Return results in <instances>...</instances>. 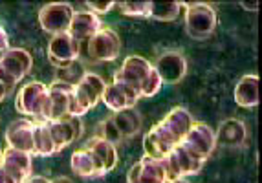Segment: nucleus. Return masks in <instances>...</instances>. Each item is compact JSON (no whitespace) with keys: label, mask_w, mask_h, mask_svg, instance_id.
Returning <instances> with one entry per match:
<instances>
[{"label":"nucleus","mask_w":262,"mask_h":183,"mask_svg":"<svg viewBox=\"0 0 262 183\" xmlns=\"http://www.w3.org/2000/svg\"><path fill=\"white\" fill-rule=\"evenodd\" d=\"M105 79L99 77L97 74H92V72H86V75L74 86L70 103H68V116L81 118L92 108H96L97 103L105 96Z\"/></svg>","instance_id":"obj_1"},{"label":"nucleus","mask_w":262,"mask_h":183,"mask_svg":"<svg viewBox=\"0 0 262 183\" xmlns=\"http://www.w3.org/2000/svg\"><path fill=\"white\" fill-rule=\"evenodd\" d=\"M185 6V31L194 40H206L216 30V11L207 2H192Z\"/></svg>","instance_id":"obj_2"},{"label":"nucleus","mask_w":262,"mask_h":183,"mask_svg":"<svg viewBox=\"0 0 262 183\" xmlns=\"http://www.w3.org/2000/svg\"><path fill=\"white\" fill-rule=\"evenodd\" d=\"M31 66H33V59L26 50L8 48L0 55V83L8 90L13 88L30 74Z\"/></svg>","instance_id":"obj_3"},{"label":"nucleus","mask_w":262,"mask_h":183,"mask_svg":"<svg viewBox=\"0 0 262 183\" xmlns=\"http://www.w3.org/2000/svg\"><path fill=\"white\" fill-rule=\"evenodd\" d=\"M74 15L75 11L72 4H68V2H52L39 11V24L46 33L59 35V33H66L70 30Z\"/></svg>","instance_id":"obj_4"},{"label":"nucleus","mask_w":262,"mask_h":183,"mask_svg":"<svg viewBox=\"0 0 262 183\" xmlns=\"http://www.w3.org/2000/svg\"><path fill=\"white\" fill-rule=\"evenodd\" d=\"M121 42L119 35L112 28H101L96 35L86 42L88 59L94 62H110L119 55Z\"/></svg>","instance_id":"obj_5"},{"label":"nucleus","mask_w":262,"mask_h":183,"mask_svg":"<svg viewBox=\"0 0 262 183\" xmlns=\"http://www.w3.org/2000/svg\"><path fill=\"white\" fill-rule=\"evenodd\" d=\"M204 163H206V159L194 156L187 147H184V145L180 143L165 159L167 172H169V181L170 179L187 178V176L198 174L204 169Z\"/></svg>","instance_id":"obj_6"},{"label":"nucleus","mask_w":262,"mask_h":183,"mask_svg":"<svg viewBox=\"0 0 262 183\" xmlns=\"http://www.w3.org/2000/svg\"><path fill=\"white\" fill-rule=\"evenodd\" d=\"M46 99H48V86L39 83V81H33V83L24 84L18 90L15 108L20 113H24V116H28V118L40 119Z\"/></svg>","instance_id":"obj_7"},{"label":"nucleus","mask_w":262,"mask_h":183,"mask_svg":"<svg viewBox=\"0 0 262 183\" xmlns=\"http://www.w3.org/2000/svg\"><path fill=\"white\" fill-rule=\"evenodd\" d=\"M180 145V141L174 138V134L163 125L162 121L156 123L143 140L145 156L154 157V159H167L172 150Z\"/></svg>","instance_id":"obj_8"},{"label":"nucleus","mask_w":262,"mask_h":183,"mask_svg":"<svg viewBox=\"0 0 262 183\" xmlns=\"http://www.w3.org/2000/svg\"><path fill=\"white\" fill-rule=\"evenodd\" d=\"M72 92H74L72 84L53 81L48 86V99H46V105H44L42 116L39 121H57V119L66 118Z\"/></svg>","instance_id":"obj_9"},{"label":"nucleus","mask_w":262,"mask_h":183,"mask_svg":"<svg viewBox=\"0 0 262 183\" xmlns=\"http://www.w3.org/2000/svg\"><path fill=\"white\" fill-rule=\"evenodd\" d=\"M128 183H169L165 159H154L143 156L138 163L132 165L127 174Z\"/></svg>","instance_id":"obj_10"},{"label":"nucleus","mask_w":262,"mask_h":183,"mask_svg":"<svg viewBox=\"0 0 262 183\" xmlns=\"http://www.w3.org/2000/svg\"><path fill=\"white\" fill-rule=\"evenodd\" d=\"M152 68H154V64L150 61H147L145 57L128 55L127 59L123 61L121 68L114 74V81L127 83L128 86H132L134 90H138V94H140L141 84H143L145 79L149 77V74L152 72Z\"/></svg>","instance_id":"obj_11"},{"label":"nucleus","mask_w":262,"mask_h":183,"mask_svg":"<svg viewBox=\"0 0 262 183\" xmlns=\"http://www.w3.org/2000/svg\"><path fill=\"white\" fill-rule=\"evenodd\" d=\"M184 147H187L194 156L202 157V159H206L214 152V148H216V132L206 125V123H200L196 121L194 123V127L191 128V132L187 134L184 141H182Z\"/></svg>","instance_id":"obj_12"},{"label":"nucleus","mask_w":262,"mask_h":183,"mask_svg":"<svg viewBox=\"0 0 262 183\" xmlns=\"http://www.w3.org/2000/svg\"><path fill=\"white\" fill-rule=\"evenodd\" d=\"M79 53H81V42H77L68 31L53 35L48 42V59L55 68L77 61Z\"/></svg>","instance_id":"obj_13"},{"label":"nucleus","mask_w":262,"mask_h":183,"mask_svg":"<svg viewBox=\"0 0 262 183\" xmlns=\"http://www.w3.org/2000/svg\"><path fill=\"white\" fill-rule=\"evenodd\" d=\"M154 68L158 70L160 77L163 79V83L176 84L187 75V59L176 50H169V52L158 57L156 62H154Z\"/></svg>","instance_id":"obj_14"},{"label":"nucleus","mask_w":262,"mask_h":183,"mask_svg":"<svg viewBox=\"0 0 262 183\" xmlns=\"http://www.w3.org/2000/svg\"><path fill=\"white\" fill-rule=\"evenodd\" d=\"M33 132H35V121L17 119L6 130V145H8V148L22 150V152H28L33 156V152H35Z\"/></svg>","instance_id":"obj_15"},{"label":"nucleus","mask_w":262,"mask_h":183,"mask_svg":"<svg viewBox=\"0 0 262 183\" xmlns=\"http://www.w3.org/2000/svg\"><path fill=\"white\" fill-rule=\"evenodd\" d=\"M138 99H140L138 90L121 81H112L110 84H106L105 96H103V103L112 110V113L119 110L134 108Z\"/></svg>","instance_id":"obj_16"},{"label":"nucleus","mask_w":262,"mask_h":183,"mask_svg":"<svg viewBox=\"0 0 262 183\" xmlns=\"http://www.w3.org/2000/svg\"><path fill=\"white\" fill-rule=\"evenodd\" d=\"M0 165L17 183H26L31 178V154L28 152L6 147Z\"/></svg>","instance_id":"obj_17"},{"label":"nucleus","mask_w":262,"mask_h":183,"mask_svg":"<svg viewBox=\"0 0 262 183\" xmlns=\"http://www.w3.org/2000/svg\"><path fill=\"white\" fill-rule=\"evenodd\" d=\"M84 148L94 156L101 174H106L112 169H116V165H118V147L114 143L106 141L101 135H94L92 140H88Z\"/></svg>","instance_id":"obj_18"},{"label":"nucleus","mask_w":262,"mask_h":183,"mask_svg":"<svg viewBox=\"0 0 262 183\" xmlns=\"http://www.w3.org/2000/svg\"><path fill=\"white\" fill-rule=\"evenodd\" d=\"M46 123H48L50 132H52V138L55 141V147L59 152H61L62 148L68 147L70 143H74L79 135H81V132H83L79 118H72V116H66V118L57 119V121H46Z\"/></svg>","instance_id":"obj_19"},{"label":"nucleus","mask_w":262,"mask_h":183,"mask_svg":"<svg viewBox=\"0 0 262 183\" xmlns=\"http://www.w3.org/2000/svg\"><path fill=\"white\" fill-rule=\"evenodd\" d=\"M216 143L227 148H241L248 143V127L241 119L229 118L220 123L216 132Z\"/></svg>","instance_id":"obj_20"},{"label":"nucleus","mask_w":262,"mask_h":183,"mask_svg":"<svg viewBox=\"0 0 262 183\" xmlns=\"http://www.w3.org/2000/svg\"><path fill=\"white\" fill-rule=\"evenodd\" d=\"M101 20L96 13L92 11H77L72 18V24H70V33L77 42H83V40H90L94 35H96L97 31L101 30Z\"/></svg>","instance_id":"obj_21"},{"label":"nucleus","mask_w":262,"mask_h":183,"mask_svg":"<svg viewBox=\"0 0 262 183\" xmlns=\"http://www.w3.org/2000/svg\"><path fill=\"white\" fill-rule=\"evenodd\" d=\"M162 123L169 128L172 134H174L176 140L182 143V141L187 138V134L191 132V128L194 127V119H192L191 112L185 110L184 106H174L167 112V116L162 119Z\"/></svg>","instance_id":"obj_22"},{"label":"nucleus","mask_w":262,"mask_h":183,"mask_svg":"<svg viewBox=\"0 0 262 183\" xmlns=\"http://www.w3.org/2000/svg\"><path fill=\"white\" fill-rule=\"evenodd\" d=\"M233 99L242 108H255L258 105V75L248 74L236 83Z\"/></svg>","instance_id":"obj_23"},{"label":"nucleus","mask_w":262,"mask_h":183,"mask_svg":"<svg viewBox=\"0 0 262 183\" xmlns=\"http://www.w3.org/2000/svg\"><path fill=\"white\" fill-rule=\"evenodd\" d=\"M112 121L116 123L118 130L121 132L123 140H128V138H134V135L140 134L141 125H143V119H141V113L136 108H127V110H119V112H114Z\"/></svg>","instance_id":"obj_24"},{"label":"nucleus","mask_w":262,"mask_h":183,"mask_svg":"<svg viewBox=\"0 0 262 183\" xmlns=\"http://www.w3.org/2000/svg\"><path fill=\"white\" fill-rule=\"evenodd\" d=\"M70 167L75 174L81 176V178H101V170L97 167L96 159L86 148H81V150H75L72 154L70 159Z\"/></svg>","instance_id":"obj_25"},{"label":"nucleus","mask_w":262,"mask_h":183,"mask_svg":"<svg viewBox=\"0 0 262 183\" xmlns=\"http://www.w3.org/2000/svg\"><path fill=\"white\" fill-rule=\"evenodd\" d=\"M33 141H35V152H33V156H53V154H59L46 121H35Z\"/></svg>","instance_id":"obj_26"},{"label":"nucleus","mask_w":262,"mask_h":183,"mask_svg":"<svg viewBox=\"0 0 262 183\" xmlns=\"http://www.w3.org/2000/svg\"><path fill=\"white\" fill-rule=\"evenodd\" d=\"M182 2H152V9H150V18L160 22H172L180 17L182 11Z\"/></svg>","instance_id":"obj_27"},{"label":"nucleus","mask_w":262,"mask_h":183,"mask_svg":"<svg viewBox=\"0 0 262 183\" xmlns=\"http://www.w3.org/2000/svg\"><path fill=\"white\" fill-rule=\"evenodd\" d=\"M84 75H86V70H84L83 64L79 62V59L74 62H68V64L61 66V68H57V81L72 84V86H75Z\"/></svg>","instance_id":"obj_28"},{"label":"nucleus","mask_w":262,"mask_h":183,"mask_svg":"<svg viewBox=\"0 0 262 183\" xmlns=\"http://www.w3.org/2000/svg\"><path fill=\"white\" fill-rule=\"evenodd\" d=\"M116 6L127 17H150V9H152V2H132V0L118 2Z\"/></svg>","instance_id":"obj_29"},{"label":"nucleus","mask_w":262,"mask_h":183,"mask_svg":"<svg viewBox=\"0 0 262 183\" xmlns=\"http://www.w3.org/2000/svg\"><path fill=\"white\" fill-rule=\"evenodd\" d=\"M163 86V79L160 77L156 68H152V72L149 74V77L145 79L143 84L140 88V97H154L158 92L162 90Z\"/></svg>","instance_id":"obj_30"},{"label":"nucleus","mask_w":262,"mask_h":183,"mask_svg":"<svg viewBox=\"0 0 262 183\" xmlns=\"http://www.w3.org/2000/svg\"><path fill=\"white\" fill-rule=\"evenodd\" d=\"M99 135H101V138H105L106 141H110V143H114L116 147H118V145L123 141L121 132L118 130V127H116V123L112 121V118H106L105 121L101 123Z\"/></svg>","instance_id":"obj_31"},{"label":"nucleus","mask_w":262,"mask_h":183,"mask_svg":"<svg viewBox=\"0 0 262 183\" xmlns=\"http://www.w3.org/2000/svg\"><path fill=\"white\" fill-rule=\"evenodd\" d=\"M118 4V2H114V0H108V2H94V0H88L86 2V8H90V11L96 15H103V13H108L110 9L114 6Z\"/></svg>","instance_id":"obj_32"},{"label":"nucleus","mask_w":262,"mask_h":183,"mask_svg":"<svg viewBox=\"0 0 262 183\" xmlns=\"http://www.w3.org/2000/svg\"><path fill=\"white\" fill-rule=\"evenodd\" d=\"M9 48V39H8V33L4 31V28L0 26V55Z\"/></svg>","instance_id":"obj_33"},{"label":"nucleus","mask_w":262,"mask_h":183,"mask_svg":"<svg viewBox=\"0 0 262 183\" xmlns=\"http://www.w3.org/2000/svg\"><path fill=\"white\" fill-rule=\"evenodd\" d=\"M241 6L246 9V11H253V13H255V11H258V2H257V0H253V2H246V0H242Z\"/></svg>","instance_id":"obj_34"},{"label":"nucleus","mask_w":262,"mask_h":183,"mask_svg":"<svg viewBox=\"0 0 262 183\" xmlns=\"http://www.w3.org/2000/svg\"><path fill=\"white\" fill-rule=\"evenodd\" d=\"M0 183H17L4 169H2V165H0Z\"/></svg>","instance_id":"obj_35"},{"label":"nucleus","mask_w":262,"mask_h":183,"mask_svg":"<svg viewBox=\"0 0 262 183\" xmlns=\"http://www.w3.org/2000/svg\"><path fill=\"white\" fill-rule=\"evenodd\" d=\"M26 183H53V179L50 178H44V176H31Z\"/></svg>","instance_id":"obj_36"},{"label":"nucleus","mask_w":262,"mask_h":183,"mask_svg":"<svg viewBox=\"0 0 262 183\" xmlns=\"http://www.w3.org/2000/svg\"><path fill=\"white\" fill-rule=\"evenodd\" d=\"M53 183H74L70 178H66V176H59V178L53 179Z\"/></svg>","instance_id":"obj_37"},{"label":"nucleus","mask_w":262,"mask_h":183,"mask_svg":"<svg viewBox=\"0 0 262 183\" xmlns=\"http://www.w3.org/2000/svg\"><path fill=\"white\" fill-rule=\"evenodd\" d=\"M6 94H8V88H6L4 84L0 83V101L4 99V97H6Z\"/></svg>","instance_id":"obj_38"},{"label":"nucleus","mask_w":262,"mask_h":183,"mask_svg":"<svg viewBox=\"0 0 262 183\" xmlns=\"http://www.w3.org/2000/svg\"><path fill=\"white\" fill-rule=\"evenodd\" d=\"M169 183H189V181L185 178H178V179H170Z\"/></svg>","instance_id":"obj_39"},{"label":"nucleus","mask_w":262,"mask_h":183,"mask_svg":"<svg viewBox=\"0 0 262 183\" xmlns=\"http://www.w3.org/2000/svg\"><path fill=\"white\" fill-rule=\"evenodd\" d=\"M2 154H4V150H0V163H2Z\"/></svg>","instance_id":"obj_40"}]
</instances>
